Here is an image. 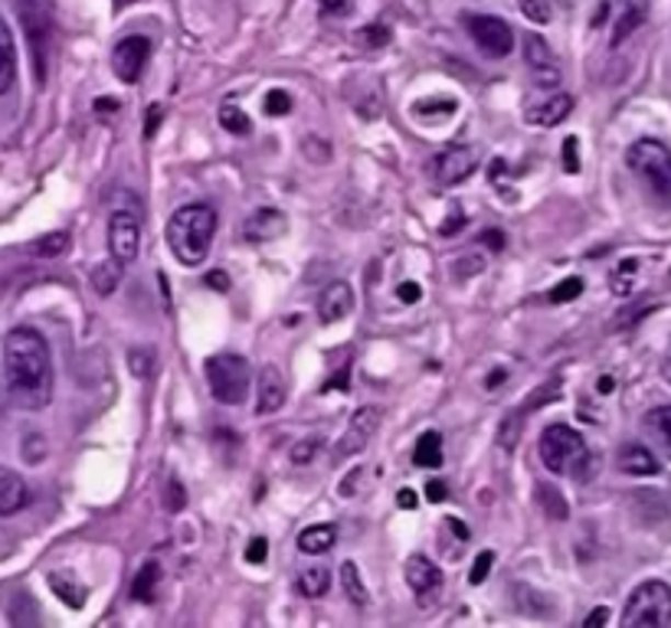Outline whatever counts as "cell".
I'll return each mask as SVG.
<instances>
[{
  "label": "cell",
  "instance_id": "6da1fadb",
  "mask_svg": "<svg viewBox=\"0 0 671 628\" xmlns=\"http://www.w3.org/2000/svg\"><path fill=\"white\" fill-rule=\"evenodd\" d=\"M3 380L13 407L43 410L53 400L49 344L33 328H13L3 341Z\"/></svg>",
  "mask_w": 671,
  "mask_h": 628
},
{
  "label": "cell",
  "instance_id": "7a4b0ae2",
  "mask_svg": "<svg viewBox=\"0 0 671 628\" xmlns=\"http://www.w3.org/2000/svg\"><path fill=\"white\" fill-rule=\"evenodd\" d=\"M217 236V209L207 204H187L168 219V246L187 269L207 262Z\"/></svg>",
  "mask_w": 671,
  "mask_h": 628
},
{
  "label": "cell",
  "instance_id": "3957f363",
  "mask_svg": "<svg viewBox=\"0 0 671 628\" xmlns=\"http://www.w3.org/2000/svg\"><path fill=\"white\" fill-rule=\"evenodd\" d=\"M541 461L554 475H580L590 465V452L577 429L557 422V425H547L541 435Z\"/></svg>",
  "mask_w": 671,
  "mask_h": 628
},
{
  "label": "cell",
  "instance_id": "277c9868",
  "mask_svg": "<svg viewBox=\"0 0 671 628\" xmlns=\"http://www.w3.org/2000/svg\"><path fill=\"white\" fill-rule=\"evenodd\" d=\"M629 171L662 201H671V148L656 138H639L626 151Z\"/></svg>",
  "mask_w": 671,
  "mask_h": 628
},
{
  "label": "cell",
  "instance_id": "5b68a950",
  "mask_svg": "<svg viewBox=\"0 0 671 628\" xmlns=\"http://www.w3.org/2000/svg\"><path fill=\"white\" fill-rule=\"evenodd\" d=\"M204 377H207V387H211L217 403H224V407L246 403L249 387H252V370H249L246 357H239V354H217V357H211L204 364Z\"/></svg>",
  "mask_w": 671,
  "mask_h": 628
},
{
  "label": "cell",
  "instance_id": "8992f818",
  "mask_svg": "<svg viewBox=\"0 0 671 628\" xmlns=\"http://www.w3.org/2000/svg\"><path fill=\"white\" fill-rule=\"evenodd\" d=\"M671 626V586L649 580L633 590L623 609V628H666Z\"/></svg>",
  "mask_w": 671,
  "mask_h": 628
},
{
  "label": "cell",
  "instance_id": "52a82bcc",
  "mask_svg": "<svg viewBox=\"0 0 671 628\" xmlns=\"http://www.w3.org/2000/svg\"><path fill=\"white\" fill-rule=\"evenodd\" d=\"M26 43H30V59H33V76L43 85L46 82V66H49V43H53V13L39 0H20L16 7Z\"/></svg>",
  "mask_w": 671,
  "mask_h": 628
},
{
  "label": "cell",
  "instance_id": "ba28073f",
  "mask_svg": "<svg viewBox=\"0 0 671 628\" xmlns=\"http://www.w3.org/2000/svg\"><path fill=\"white\" fill-rule=\"evenodd\" d=\"M465 30L475 39V46L491 56V59H504L514 49V33L501 16H488V13H471L465 16Z\"/></svg>",
  "mask_w": 671,
  "mask_h": 628
},
{
  "label": "cell",
  "instance_id": "9c48e42d",
  "mask_svg": "<svg viewBox=\"0 0 671 628\" xmlns=\"http://www.w3.org/2000/svg\"><path fill=\"white\" fill-rule=\"evenodd\" d=\"M109 252L122 262L132 265L141 252V222L128 209H115L109 219Z\"/></svg>",
  "mask_w": 671,
  "mask_h": 628
},
{
  "label": "cell",
  "instance_id": "30bf717a",
  "mask_svg": "<svg viewBox=\"0 0 671 628\" xmlns=\"http://www.w3.org/2000/svg\"><path fill=\"white\" fill-rule=\"evenodd\" d=\"M148 59H151V39L148 36H125L112 53V69L125 85H135L141 79Z\"/></svg>",
  "mask_w": 671,
  "mask_h": 628
},
{
  "label": "cell",
  "instance_id": "8fae6325",
  "mask_svg": "<svg viewBox=\"0 0 671 628\" xmlns=\"http://www.w3.org/2000/svg\"><path fill=\"white\" fill-rule=\"evenodd\" d=\"M380 419H384V410H380V407H361V410L351 416V422H348V432L341 435L334 455H338V458H351V455L364 452V445H367V442L374 438V432L380 429Z\"/></svg>",
  "mask_w": 671,
  "mask_h": 628
},
{
  "label": "cell",
  "instance_id": "7c38bea8",
  "mask_svg": "<svg viewBox=\"0 0 671 628\" xmlns=\"http://www.w3.org/2000/svg\"><path fill=\"white\" fill-rule=\"evenodd\" d=\"M524 59H527V69L534 72L537 85H557L560 82V62H557V56L544 36H537V33L524 36Z\"/></svg>",
  "mask_w": 671,
  "mask_h": 628
},
{
  "label": "cell",
  "instance_id": "4fadbf2b",
  "mask_svg": "<svg viewBox=\"0 0 671 628\" xmlns=\"http://www.w3.org/2000/svg\"><path fill=\"white\" fill-rule=\"evenodd\" d=\"M478 171V151L475 148H446L440 158H436V181L446 184V187H455L462 184L465 178H471Z\"/></svg>",
  "mask_w": 671,
  "mask_h": 628
},
{
  "label": "cell",
  "instance_id": "5bb4252c",
  "mask_svg": "<svg viewBox=\"0 0 671 628\" xmlns=\"http://www.w3.org/2000/svg\"><path fill=\"white\" fill-rule=\"evenodd\" d=\"M285 397H288V387H285V377L275 364H265L259 370V390H255V416H272L285 407Z\"/></svg>",
  "mask_w": 671,
  "mask_h": 628
},
{
  "label": "cell",
  "instance_id": "9a60e30c",
  "mask_svg": "<svg viewBox=\"0 0 671 628\" xmlns=\"http://www.w3.org/2000/svg\"><path fill=\"white\" fill-rule=\"evenodd\" d=\"M351 311H354V288L348 282H331L318 298V318L325 324H334V321H344Z\"/></svg>",
  "mask_w": 671,
  "mask_h": 628
},
{
  "label": "cell",
  "instance_id": "2e32d148",
  "mask_svg": "<svg viewBox=\"0 0 671 628\" xmlns=\"http://www.w3.org/2000/svg\"><path fill=\"white\" fill-rule=\"evenodd\" d=\"M285 229H288V219L272 207H259L246 219V226H242V232H246L249 242H272V239H278Z\"/></svg>",
  "mask_w": 671,
  "mask_h": 628
},
{
  "label": "cell",
  "instance_id": "e0dca14e",
  "mask_svg": "<svg viewBox=\"0 0 671 628\" xmlns=\"http://www.w3.org/2000/svg\"><path fill=\"white\" fill-rule=\"evenodd\" d=\"M407 586L420 596V600H427V596H433L436 590H440V583H443V573H440V567L433 563V560H427V557H410L407 560Z\"/></svg>",
  "mask_w": 671,
  "mask_h": 628
},
{
  "label": "cell",
  "instance_id": "ac0fdd59",
  "mask_svg": "<svg viewBox=\"0 0 671 628\" xmlns=\"http://www.w3.org/2000/svg\"><path fill=\"white\" fill-rule=\"evenodd\" d=\"M26 504H30V488H26V481H23L16 471H10V468L0 465V517H10V514L23 511Z\"/></svg>",
  "mask_w": 671,
  "mask_h": 628
},
{
  "label": "cell",
  "instance_id": "d6986e66",
  "mask_svg": "<svg viewBox=\"0 0 671 628\" xmlns=\"http://www.w3.org/2000/svg\"><path fill=\"white\" fill-rule=\"evenodd\" d=\"M619 471H626V475H636V478H652V475H659L662 468H659V458L646 448V445H639V442H629V445H623L619 448Z\"/></svg>",
  "mask_w": 671,
  "mask_h": 628
},
{
  "label": "cell",
  "instance_id": "ffe728a7",
  "mask_svg": "<svg viewBox=\"0 0 671 628\" xmlns=\"http://www.w3.org/2000/svg\"><path fill=\"white\" fill-rule=\"evenodd\" d=\"M570 112H573V99H570V95H554V99H547L544 105H534V109L527 112V122H531V125H541V128H554V125H560Z\"/></svg>",
  "mask_w": 671,
  "mask_h": 628
},
{
  "label": "cell",
  "instance_id": "44dd1931",
  "mask_svg": "<svg viewBox=\"0 0 671 628\" xmlns=\"http://www.w3.org/2000/svg\"><path fill=\"white\" fill-rule=\"evenodd\" d=\"M338 540V530L334 524H311L298 534V550L308 553V557H318V553H328Z\"/></svg>",
  "mask_w": 671,
  "mask_h": 628
},
{
  "label": "cell",
  "instance_id": "7402d4cb",
  "mask_svg": "<svg viewBox=\"0 0 671 628\" xmlns=\"http://www.w3.org/2000/svg\"><path fill=\"white\" fill-rule=\"evenodd\" d=\"M158 586H161V563L148 560V563L138 570V576L132 580V600H135V603H155Z\"/></svg>",
  "mask_w": 671,
  "mask_h": 628
},
{
  "label": "cell",
  "instance_id": "603a6c76",
  "mask_svg": "<svg viewBox=\"0 0 671 628\" xmlns=\"http://www.w3.org/2000/svg\"><path fill=\"white\" fill-rule=\"evenodd\" d=\"M13 79H16V49H13L10 26L0 20V95L10 92Z\"/></svg>",
  "mask_w": 671,
  "mask_h": 628
},
{
  "label": "cell",
  "instance_id": "cb8c5ba5",
  "mask_svg": "<svg viewBox=\"0 0 671 628\" xmlns=\"http://www.w3.org/2000/svg\"><path fill=\"white\" fill-rule=\"evenodd\" d=\"M413 461L420 468H443V435L440 432H423L417 438V448H413Z\"/></svg>",
  "mask_w": 671,
  "mask_h": 628
},
{
  "label": "cell",
  "instance_id": "d4e9b609",
  "mask_svg": "<svg viewBox=\"0 0 671 628\" xmlns=\"http://www.w3.org/2000/svg\"><path fill=\"white\" fill-rule=\"evenodd\" d=\"M646 435L666 452V458H671V407H659L646 416Z\"/></svg>",
  "mask_w": 671,
  "mask_h": 628
},
{
  "label": "cell",
  "instance_id": "484cf974",
  "mask_svg": "<svg viewBox=\"0 0 671 628\" xmlns=\"http://www.w3.org/2000/svg\"><path fill=\"white\" fill-rule=\"evenodd\" d=\"M49 590L69 606V609H82L86 606V586L82 583H76L72 576H66V573H49Z\"/></svg>",
  "mask_w": 671,
  "mask_h": 628
},
{
  "label": "cell",
  "instance_id": "4316f807",
  "mask_svg": "<svg viewBox=\"0 0 671 628\" xmlns=\"http://www.w3.org/2000/svg\"><path fill=\"white\" fill-rule=\"evenodd\" d=\"M524 410L518 407V410H508L504 416H501V422H498V445L504 448V452H514V445L521 442V432H524Z\"/></svg>",
  "mask_w": 671,
  "mask_h": 628
},
{
  "label": "cell",
  "instance_id": "83f0119b",
  "mask_svg": "<svg viewBox=\"0 0 671 628\" xmlns=\"http://www.w3.org/2000/svg\"><path fill=\"white\" fill-rule=\"evenodd\" d=\"M122 262L112 255L109 262H102V265H95L92 269V288L99 292V295H112L115 288H118V282H122Z\"/></svg>",
  "mask_w": 671,
  "mask_h": 628
},
{
  "label": "cell",
  "instance_id": "f1b7e54d",
  "mask_svg": "<svg viewBox=\"0 0 671 628\" xmlns=\"http://www.w3.org/2000/svg\"><path fill=\"white\" fill-rule=\"evenodd\" d=\"M341 586H344V593H348V600H351L354 606H367V603H371V593H367V586H364V576H361V570H357L354 563H344V567H341Z\"/></svg>",
  "mask_w": 671,
  "mask_h": 628
},
{
  "label": "cell",
  "instance_id": "f546056e",
  "mask_svg": "<svg viewBox=\"0 0 671 628\" xmlns=\"http://www.w3.org/2000/svg\"><path fill=\"white\" fill-rule=\"evenodd\" d=\"M328 590H331V573L321 570V567L305 570V573L298 576V593L308 596V600H318V596H325Z\"/></svg>",
  "mask_w": 671,
  "mask_h": 628
},
{
  "label": "cell",
  "instance_id": "4dcf8cb0",
  "mask_svg": "<svg viewBox=\"0 0 671 628\" xmlns=\"http://www.w3.org/2000/svg\"><path fill=\"white\" fill-rule=\"evenodd\" d=\"M66 249H69V232H49V236H43V239H36L30 246V252L36 259H59Z\"/></svg>",
  "mask_w": 671,
  "mask_h": 628
},
{
  "label": "cell",
  "instance_id": "1f68e13d",
  "mask_svg": "<svg viewBox=\"0 0 671 628\" xmlns=\"http://www.w3.org/2000/svg\"><path fill=\"white\" fill-rule=\"evenodd\" d=\"M220 125H224L226 132H232V135H249V132H252L249 115H246L239 105H232V102H224V105H220Z\"/></svg>",
  "mask_w": 671,
  "mask_h": 628
},
{
  "label": "cell",
  "instance_id": "d6a6232c",
  "mask_svg": "<svg viewBox=\"0 0 671 628\" xmlns=\"http://www.w3.org/2000/svg\"><path fill=\"white\" fill-rule=\"evenodd\" d=\"M646 20V10L642 7H629L623 16H619V23H616V30H613V46H623L633 33H636V26Z\"/></svg>",
  "mask_w": 671,
  "mask_h": 628
},
{
  "label": "cell",
  "instance_id": "836d02e7",
  "mask_svg": "<svg viewBox=\"0 0 671 628\" xmlns=\"http://www.w3.org/2000/svg\"><path fill=\"white\" fill-rule=\"evenodd\" d=\"M580 295H583V278L573 275V278H564V282L547 295V301H550V305H564V301H573V298H580Z\"/></svg>",
  "mask_w": 671,
  "mask_h": 628
},
{
  "label": "cell",
  "instance_id": "e575fe53",
  "mask_svg": "<svg viewBox=\"0 0 671 628\" xmlns=\"http://www.w3.org/2000/svg\"><path fill=\"white\" fill-rule=\"evenodd\" d=\"M390 26H384V23H371V26H364V30H357V43H364V46H371V49H377V46H387L390 43Z\"/></svg>",
  "mask_w": 671,
  "mask_h": 628
},
{
  "label": "cell",
  "instance_id": "d590c367",
  "mask_svg": "<svg viewBox=\"0 0 671 628\" xmlns=\"http://www.w3.org/2000/svg\"><path fill=\"white\" fill-rule=\"evenodd\" d=\"M518 7H521V13H524L531 23H547V20L554 16L550 0H518Z\"/></svg>",
  "mask_w": 671,
  "mask_h": 628
},
{
  "label": "cell",
  "instance_id": "8d00e7d4",
  "mask_svg": "<svg viewBox=\"0 0 671 628\" xmlns=\"http://www.w3.org/2000/svg\"><path fill=\"white\" fill-rule=\"evenodd\" d=\"M265 112H269L272 118L288 115V112H292V99H288V92H285V89H269V92H265Z\"/></svg>",
  "mask_w": 671,
  "mask_h": 628
},
{
  "label": "cell",
  "instance_id": "74e56055",
  "mask_svg": "<svg viewBox=\"0 0 671 628\" xmlns=\"http://www.w3.org/2000/svg\"><path fill=\"white\" fill-rule=\"evenodd\" d=\"M494 567V553L491 550H481L478 557H475V563H471V573H468V583L471 586H481L485 580H488V570Z\"/></svg>",
  "mask_w": 671,
  "mask_h": 628
},
{
  "label": "cell",
  "instance_id": "f35d334b",
  "mask_svg": "<svg viewBox=\"0 0 671 628\" xmlns=\"http://www.w3.org/2000/svg\"><path fill=\"white\" fill-rule=\"evenodd\" d=\"M541 504H544V511H547L550 517H557V521L567 517V504L560 501V494H557L554 488H541Z\"/></svg>",
  "mask_w": 671,
  "mask_h": 628
},
{
  "label": "cell",
  "instance_id": "ab89813d",
  "mask_svg": "<svg viewBox=\"0 0 671 628\" xmlns=\"http://www.w3.org/2000/svg\"><path fill=\"white\" fill-rule=\"evenodd\" d=\"M184 504H187L184 484H181L178 478H171V481H168V501H164V507H168L171 514H178V511H184Z\"/></svg>",
  "mask_w": 671,
  "mask_h": 628
},
{
  "label": "cell",
  "instance_id": "60d3db41",
  "mask_svg": "<svg viewBox=\"0 0 671 628\" xmlns=\"http://www.w3.org/2000/svg\"><path fill=\"white\" fill-rule=\"evenodd\" d=\"M564 171L567 174L580 171V141L577 138H564Z\"/></svg>",
  "mask_w": 671,
  "mask_h": 628
},
{
  "label": "cell",
  "instance_id": "b9f144b4",
  "mask_svg": "<svg viewBox=\"0 0 671 628\" xmlns=\"http://www.w3.org/2000/svg\"><path fill=\"white\" fill-rule=\"evenodd\" d=\"M269 557V540L265 537H252L246 547V563H265Z\"/></svg>",
  "mask_w": 671,
  "mask_h": 628
},
{
  "label": "cell",
  "instance_id": "7bdbcfd3",
  "mask_svg": "<svg viewBox=\"0 0 671 628\" xmlns=\"http://www.w3.org/2000/svg\"><path fill=\"white\" fill-rule=\"evenodd\" d=\"M485 269L481 255H462L458 265H455V278H465V275H478Z\"/></svg>",
  "mask_w": 671,
  "mask_h": 628
},
{
  "label": "cell",
  "instance_id": "ee69618b",
  "mask_svg": "<svg viewBox=\"0 0 671 628\" xmlns=\"http://www.w3.org/2000/svg\"><path fill=\"white\" fill-rule=\"evenodd\" d=\"M318 448H321V438H305V442H298V448H292V458H295L298 465H305L308 458L318 455Z\"/></svg>",
  "mask_w": 671,
  "mask_h": 628
},
{
  "label": "cell",
  "instance_id": "f6af8a7d",
  "mask_svg": "<svg viewBox=\"0 0 671 628\" xmlns=\"http://www.w3.org/2000/svg\"><path fill=\"white\" fill-rule=\"evenodd\" d=\"M128 364H132V374H135V377H148L155 361H151L145 351H132V354H128Z\"/></svg>",
  "mask_w": 671,
  "mask_h": 628
},
{
  "label": "cell",
  "instance_id": "bcb514c9",
  "mask_svg": "<svg viewBox=\"0 0 671 628\" xmlns=\"http://www.w3.org/2000/svg\"><path fill=\"white\" fill-rule=\"evenodd\" d=\"M397 298H400L403 305H417V301L423 298V285H420V282H403V285L397 288Z\"/></svg>",
  "mask_w": 671,
  "mask_h": 628
},
{
  "label": "cell",
  "instance_id": "7dc6e473",
  "mask_svg": "<svg viewBox=\"0 0 671 628\" xmlns=\"http://www.w3.org/2000/svg\"><path fill=\"white\" fill-rule=\"evenodd\" d=\"M462 222H465V216H462V209L452 207V213H448V219L440 226V236H452V232H458L462 229Z\"/></svg>",
  "mask_w": 671,
  "mask_h": 628
},
{
  "label": "cell",
  "instance_id": "c3c4849f",
  "mask_svg": "<svg viewBox=\"0 0 671 628\" xmlns=\"http://www.w3.org/2000/svg\"><path fill=\"white\" fill-rule=\"evenodd\" d=\"M361 475H364V468H354V471H351V475H348V478L341 481V488H338V491H341L344 498H354V488H357Z\"/></svg>",
  "mask_w": 671,
  "mask_h": 628
},
{
  "label": "cell",
  "instance_id": "681fc988",
  "mask_svg": "<svg viewBox=\"0 0 671 628\" xmlns=\"http://www.w3.org/2000/svg\"><path fill=\"white\" fill-rule=\"evenodd\" d=\"M427 494H430V501L440 504V501H446V484H443V481H430V484H427Z\"/></svg>",
  "mask_w": 671,
  "mask_h": 628
},
{
  "label": "cell",
  "instance_id": "f907efd6",
  "mask_svg": "<svg viewBox=\"0 0 671 628\" xmlns=\"http://www.w3.org/2000/svg\"><path fill=\"white\" fill-rule=\"evenodd\" d=\"M481 242H488V246L501 249V246H504V236H501V229H485V232H481Z\"/></svg>",
  "mask_w": 671,
  "mask_h": 628
},
{
  "label": "cell",
  "instance_id": "816d5d0a",
  "mask_svg": "<svg viewBox=\"0 0 671 628\" xmlns=\"http://www.w3.org/2000/svg\"><path fill=\"white\" fill-rule=\"evenodd\" d=\"M606 619H610V613H606V609H593V613L587 616V623H583V626L596 628V626H603Z\"/></svg>",
  "mask_w": 671,
  "mask_h": 628
},
{
  "label": "cell",
  "instance_id": "f5cc1de1",
  "mask_svg": "<svg viewBox=\"0 0 671 628\" xmlns=\"http://www.w3.org/2000/svg\"><path fill=\"white\" fill-rule=\"evenodd\" d=\"M207 285H214L217 292H226V288H229V282H226L224 272H211V275H207Z\"/></svg>",
  "mask_w": 671,
  "mask_h": 628
},
{
  "label": "cell",
  "instance_id": "db71d44e",
  "mask_svg": "<svg viewBox=\"0 0 671 628\" xmlns=\"http://www.w3.org/2000/svg\"><path fill=\"white\" fill-rule=\"evenodd\" d=\"M158 122H161V109H151V112H148V128H145V135H148V138L155 135Z\"/></svg>",
  "mask_w": 671,
  "mask_h": 628
},
{
  "label": "cell",
  "instance_id": "11a10c76",
  "mask_svg": "<svg viewBox=\"0 0 671 628\" xmlns=\"http://www.w3.org/2000/svg\"><path fill=\"white\" fill-rule=\"evenodd\" d=\"M397 501H400V507H417V494H413L410 488H403V491L397 494Z\"/></svg>",
  "mask_w": 671,
  "mask_h": 628
},
{
  "label": "cell",
  "instance_id": "9f6ffc18",
  "mask_svg": "<svg viewBox=\"0 0 671 628\" xmlns=\"http://www.w3.org/2000/svg\"><path fill=\"white\" fill-rule=\"evenodd\" d=\"M115 109H118L115 99H99V102H95V112H99V115H102V112H115Z\"/></svg>",
  "mask_w": 671,
  "mask_h": 628
},
{
  "label": "cell",
  "instance_id": "6f0895ef",
  "mask_svg": "<svg viewBox=\"0 0 671 628\" xmlns=\"http://www.w3.org/2000/svg\"><path fill=\"white\" fill-rule=\"evenodd\" d=\"M446 524H448V527H452V530H455V534H458V537H462V540H465V537H468V530H465V527H462V521H455V517H448Z\"/></svg>",
  "mask_w": 671,
  "mask_h": 628
},
{
  "label": "cell",
  "instance_id": "680465c9",
  "mask_svg": "<svg viewBox=\"0 0 671 628\" xmlns=\"http://www.w3.org/2000/svg\"><path fill=\"white\" fill-rule=\"evenodd\" d=\"M596 390H600V393H610V390H613V377H600Z\"/></svg>",
  "mask_w": 671,
  "mask_h": 628
},
{
  "label": "cell",
  "instance_id": "91938a15",
  "mask_svg": "<svg viewBox=\"0 0 671 628\" xmlns=\"http://www.w3.org/2000/svg\"><path fill=\"white\" fill-rule=\"evenodd\" d=\"M325 10H344V0H318Z\"/></svg>",
  "mask_w": 671,
  "mask_h": 628
},
{
  "label": "cell",
  "instance_id": "94428289",
  "mask_svg": "<svg viewBox=\"0 0 671 628\" xmlns=\"http://www.w3.org/2000/svg\"><path fill=\"white\" fill-rule=\"evenodd\" d=\"M501 380H504V374H491V377H488V387H494V384H501Z\"/></svg>",
  "mask_w": 671,
  "mask_h": 628
},
{
  "label": "cell",
  "instance_id": "6125c7cd",
  "mask_svg": "<svg viewBox=\"0 0 671 628\" xmlns=\"http://www.w3.org/2000/svg\"><path fill=\"white\" fill-rule=\"evenodd\" d=\"M662 377H666V380H669V384H671V357H669V361H666V367H662Z\"/></svg>",
  "mask_w": 671,
  "mask_h": 628
},
{
  "label": "cell",
  "instance_id": "be15d7a7",
  "mask_svg": "<svg viewBox=\"0 0 671 628\" xmlns=\"http://www.w3.org/2000/svg\"><path fill=\"white\" fill-rule=\"evenodd\" d=\"M115 3H118V7H125V3H135V0H115Z\"/></svg>",
  "mask_w": 671,
  "mask_h": 628
}]
</instances>
